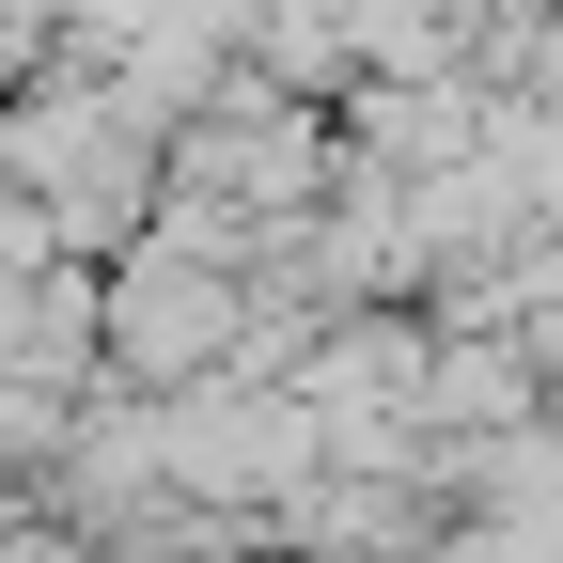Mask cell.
<instances>
[{"mask_svg": "<svg viewBox=\"0 0 563 563\" xmlns=\"http://www.w3.org/2000/svg\"><path fill=\"white\" fill-rule=\"evenodd\" d=\"M110 329H125V361H141V376H188L203 344H235V298H220V282H173V266H141L125 298H110Z\"/></svg>", "mask_w": 563, "mask_h": 563, "instance_id": "cell-1", "label": "cell"}]
</instances>
